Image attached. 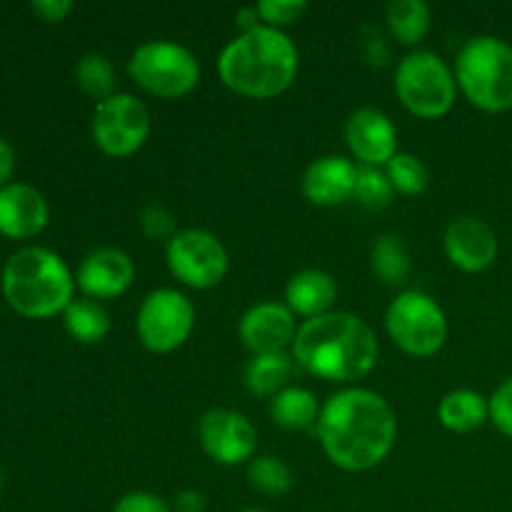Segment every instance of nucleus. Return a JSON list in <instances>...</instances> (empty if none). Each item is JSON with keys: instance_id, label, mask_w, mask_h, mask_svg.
Instances as JSON below:
<instances>
[{"instance_id": "obj_1", "label": "nucleus", "mask_w": 512, "mask_h": 512, "mask_svg": "<svg viewBox=\"0 0 512 512\" xmlns=\"http://www.w3.org/2000/svg\"><path fill=\"white\" fill-rule=\"evenodd\" d=\"M315 435L330 463L348 473H363L393 453L398 418L383 395L345 388L325 400Z\"/></svg>"}, {"instance_id": "obj_2", "label": "nucleus", "mask_w": 512, "mask_h": 512, "mask_svg": "<svg viewBox=\"0 0 512 512\" xmlns=\"http://www.w3.org/2000/svg\"><path fill=\"white\" fill-rule=\"evenodd\" d=\"M378 338L363 318L353 313H325L305 320L293 340L298 368L328 383L350 385L373 373L378 363Z\"/></svg>"}, {"instance_id": "obj_3", "label": "nucleus", "mask_w": 512, "mask_h": 512, "mask_svg": "<svg viewBox=\"0 0 512 512\" xmlns=\"http://www.w3.org/2000/svg\"><path fill=\"white\" fill-rule=\"evenodd\" d=\"M298 68L300 53L293 40L268 25L240 33L218 58V75L225 88L255 100L285 93L298 78Z\"/></svg>"}, {"instance_id": "obj_4", "label": "nucleus", "mask_w": 512, "mask_h": 512, "mask_svg": "<svg viewBox=\"0 0 512 512\" xmlns=\"http://www.w3.org/2000/svg\"><path fill=\"white\" fill-rule=\"evenodd\" d=\"M3 298L23 318L45 320L65 313L75 300V275L58 253L38 245L20 248L0 275Z\"/></svg>"}, {"instance_id": "obj_5", "label": "nucleus", "mask_w": 512, "mask_h": 512, "mask_svg": "<svg viewBox=\"0 0 512 512\" xmlns=\"http://www.w3.org/2000/svg\"><path fill=\"white\" fill-rule=\"evenodd\" d=\"M455 80L465 98L485 113L512 108V45L495 35L465 40L455 58Z\"/></svg>"}, {"instance_id": "obj_6", "label": "nucleus", "mask_w": 512, "mask_h": 512, "mask_svg": "<svg viewBox=\"0 0 512 512\" xmlns=\"http://www.w3.org/2000/svg\"><path fill=\"white\" fill-rule=\"evenodd\" d=\"M395 93L400 103L423 120L443 118L453 110L458 98L455 70L430 50L405 55L395 70Z\"/></svg>"}, {"instance_id": "obj_7", "label": "nucleus", "mask_w": 512, "mask_h": 512, "mask_svg": "<svg viewBox=\"0 0 512 512\" xmlns=\"http://www.w3.org/2000/svg\"><path fill=\"white\" fill-rule=\"evenodd\" d=\"M128 75L145 93L178 100L198 88L200 63L188 48L173 40H148L130 55Z\"/></svg>"}, {"instance_id": "obj_8", "label": "nucleus", "mask_w": 512, "mask_h": 512, "mask_svg": "<svg viewBox=\"0 0 512 512\" xmlns=\"http://www.w3.org/2000/svg\"><path fill=\"white\" fill-rule=\"evenodd\" d=\"M390 340L413 358H430L448 340V318L430 295L405 290L390 303L385 313Z\"/></svg>"}, {"instance_id": "obj_9", "label": "nucleus", "mask_w": 512, "mask_h": 512, "mask_svg": "<svg viewBox=\"0 0 512 512\" xmlns=\"http://www.w3.org/2000/svg\"><path fill=\"white\" fill-rule=\"evenodd\" d=\"M195 328V305L173 288H158L145 295L135 318L138 338L150 353H173Z\"/></svg>"}, {"instance_id": "obj_10", "label": "nucleus", "mask_w": 512, "mask_h": 512, "mask_svg": "<svg viewBox=\"0 0 512 512\" xmlns=\"http://www.w3.org/2000/svg\"><path fill=\"white\" fill-rule=\"evenodd\" d=\"M165 260L180 283L193 290H210L228 273V250L208 230H178L165 245Z\"/></svg>"}, {"instance_id": "obj_11", "label": "nucleus", "mask_w": 512, "mask_h": 512, "mask_svg": "<svg viewBox=\"0 0 512 512\" xmlns=\"http://www.w3.org/2000/svg\"><path fill=\"white\" fill-rule=\"evenodd\" d=\"M150 135V110L130 93H115L93 113V140L110 158L138 153Z\"/></svg>"}, {"instance_id": "obj_12", "label": "nucleus", "mask_w": 512, "mask_h": 512, "mask_svg": "<svg viewBox=\"0 0 512 512\" xmlns=\"http://www.w3.org/2000/svg\"><path fill=\"white\" fill-rule=\"evenodd\" d=\"M200 448L218 465H243L255 458L258 430L243 413L230 408H213L198 423Z\"/></svg>"}, {"instance_id": "obj_13", "label": "nucleus", "mask_w": 512, "mask_h": 512, "mask_svg": "<svg viewBox=\"0 0 512 512\" xmlns=\"http://www.w3.org/2000/svg\"><path fill=\"white\" fill-rule=\"evenodd\" d=\"M345 140L360 165H388L398 155V128L378 108H358L345 123Z\"/></svg>"}, {"instance_id": "obj_14", "label": "nucleus", "mask_w": 512, "mask_h": 512, "mask_svg": "<svg viewBox=\"0 0 512 512\" xmlns=\"http://www.w3.org/2000/svg\"><path fill=\"white\" fill-rule=\"evenodd\" d=\"M298 328L293 310L285 303H258L240 318L238 333L250 353L270 355L285 353L288 345L293 348Z\"/></svg>"}, {"instance_id": "obj_15", "label": "nucleus", "mask_w": 512, "mask_h": 512, "mask_svg": "<svg viewBox=\"0 0 512 512\" xmlns=\"http://www.w3.org/2000/svg\"><path fill=\"white\" fill-rule=\"evenodd\" d=\"M445 255L463 273H483L498 258V235L475 215L455 218L445 230Z\"/></svg>"}, {"instance_id": "obj_16", "label": "nucleus", "mask_w": 512, "mask_h": 512, "mask_svg": "<svg viewBox=\"0 0 512 512\" xmlns=\"http://www.w3.org/2000/svg\"><path fill=\"white\" fill-rule=\"evenodd\" d=\"M135 265L128 253L118 248H98L85 255L75 273V285L90 300H110L133 285Z\"/></svg>"}, {"instance_id": "obj_17", "label": "nucleus", "mask_w": 512, "mask_h": 512, "mask_svg": "<svg viewBox=\"0 0 512 512\" xmlns=\"http://www.w3.org/2000/svg\"><path fill=\"white\" fill-rule=\"evenodd\" d=\"M50 208L45 195L28 183L0 188V233L13 240L35 238L45 230Z\"/></svg>"}, {"instance_id": "obj_18", "label": "nucleus", "mask_w": 512, "mask_h": 512, "mask_svg": "<svg viewBox=\"0 0 512 512\" xmlns=\"http://www.w3.org/2000/svg\"><path fill=\"white\" fill-rule=\"evenodd\" d=\"M358 165L345 155L315 158L303 173V195L318 208H335L355 195Z\"/></svg>"}, {"instance_id": "obj_19", "label": "nucleus", "mask_w": 512, "mask_h": 512, "mask_svg": "<svg viewBox=\"0 0 512 512\" xmlns=\"http://www.w3.org/2000/svg\"><path fill=\"white\" fill-rule=\"evenodd\" d=\"M335 300H338V283L333 275L320 268L298 270L285 285V305L293 310V315H303L305 320L333 313Z\"/></svg>"}, {"instance_id": "obj_20", "label": "nucleus", "mask_w": 512, "mask_h": 512, "mask_svg": "<svg viewBox=\"0 0 512 512\" xmlns=\"http://www.w3.org/2000/svg\"><path fill=\"white\" fill-rule=\"evenodd\" d=\"M438 420L450 433H473L490 420V400L478 390H450L440 400Z\"/></svg>"}, {"instance_id": "obj_21", "label": "nucleus", "mask_w": 512, "mask_h": 512, "mask_svg": "<svg viewBox=\"0 0 512 512\" xmlns=\"http://www.w3.org/2000/svg\"><path fill=\"white\" fill-rule=\"evenodd\" d=\"M293 353H270V355H253V360L245 368V388L255 398H270L290 388V380L295 373Z\"/></svg>"}, {"instance_id": "obj_22", "label": "nucleus", "mask_w": 512, "mask_h": 512, "mask_svg": "<svg viewBox=\"0 0 512 512\" xmlns=\"http://www.w3.org/2000/svg\"><path fill=\"white\" fill-rule=\"evenodd\" d=\"M320 408L323 405H318V398L308 388L290 385L270 400V418L285 430H310L318 425Z\"/></svg>"}, {"instance_id": "obj_23", "label": "nucleus", "mask_w": 512, "mask_h": 512, "mask_svg": "<svg viewBox=\"0 0 512 512\" xmlns=\"http://www.w3.org/2000/svg\"><path fill=\"white\" fill-rule=\"evenodd\" d=\"M370 268H373L375 278L390 288H400L408 283L410 273H413V260H410L403 238L395 233L375 238L373 248H370Z\"/></svg>"}, {"instance_id": "obj_24", "label": "nucleus", "mask_w": 512, "mask_h": 512, "mask_svg": "<svg viewBox=\"0 0 512 512\" xmlns=\"http://www.w3.org/2000/svg\"><path fill=\"white\" fill-rule=\"evenodd\" d=\"M65 330L70 338L83 345H98L108 338L110 333V315L98 300L80 298L65 308L63 313Z\"/></svg>"}, {"instance_id": "obj_25", "label": "nucleus", "mask_w": 512, "mask_h": 512, "mask_svg": "<svg viewBox=\"0 0 512 512\" xmlns=\"http://www.w3.org/2000/svg\"><path fill=\"white\" fill-rule=\"evenodd\" d=\"M385 20L400 45H420L430 30V8L423 0H393L385 8Z\"/></svg>"}, {"instance_id": "obj_26", "label": "nucleus", "mask_w": 512, "mask_h": 512, "mask_svg": "<svg viewBox=\"0 0 512 512\" xmlns=\"http://www.w3.org/2000/svg\"><path fill=\"white\" fill-rule=\"evenodd\" d=\"M248 483L265 498H283L293 490V470L275 455H258L248 463Z\"/></svg>"}, {"instance_id": "obj_27", "label": "nucleus", "mask_w": 512, "mask_h": 512, "mask_svg": "<svg viewBox=\"0 0 512 512\" xmlns=\"http://www.w3.org/2000/svg\"><path fill=\"white\" fill-rule=\"evenodd\" d=\"M75 83L83 90L88 98L108 100L110 95H115V68L105 55L88 53L78 60L75 65Z\"/></svg>"}, {"instance_id": "obj_28", "label": "nucleus", "mask_w": 512, "mask_h": 512, "mask_svg": "<svg viewBox=\"0 0 512 512\" xmlns=\"http://www.w3.org/2000/svg\"><path fill=\"white\" fill-rule=\"evenodd\" d=\"M390 183L395 193L403 195H420L430 183V173L423 160L413 153H398L388 165H385Z\"/></svg>"}, {"instance_id": "obj_29", "label": "nucleus", "mask_w": 512, "mask_h": 512, "mask_svg": "<svg viewBox=\"0 0 512 512\" xmlns=\"http://www.w3.org/2000/svg\"><path fill=\"white\" fill-rule=\"evenodd\" d=\"M353 198L365 208H388L395 198V188L385 170L373 168V165H358V183H355Z\"/></svg>"}, {"instance_id": "obj_30", "label": "nucleus", "mask_w": 512, "mask_h": 512, "mask_svg": "<svg viewBox=\"0 0 512 512\" xmlns=\"http://www.w3.org/2000/svg\"><path fill=\"white\" fill-rule=\"evenodd\" d=\"M255 8H258L263 25L283 30L285 25H293L298 23V20H303V15L308 13L310 5L305 3V0H260Z\"/></svg>"}, {"instance_id": "obj_31", "label": "nucleus", "mask_w": 512, "mask_h": 512, "mask_svg": "<svg viewBox=\"0 0 512 512\" xmlns=\"http://www.w3.org/2000/svg\"><path fill=\"white\" fill-rule=\"evenodd\" d=\"M140 228L150 240H165V243H170L178 233L173 213L160 203L145 205L143 213H140Z\"/></svg>"}, {"instance_id": "obj_32", "label": "nucleus", "mask_w": 512, "mask_h": 512, "mask_svg": "<svg viewBox=\"0 0 512 512\" xmlns=\"http://www.w3.org/2000/svg\"><path fill=\"white\" fill-rule=\"evenodd\" d=\"M490 423L505 438H512V378L505 380L490 398Z\"/></svg>"}, {"instance_id": "obj_33", "label": "nucleus", "mask_w": 512, "mask_h": 512, "mask_svg": "<svg viewBox=\"0 0 512 512\" xmlns=\"http://www.w3.org/2000/svg\"><path fill=\"white\" fill-rule=\"evenodd\" d=\"M113 512H173V508L160 495L148 493V490H133L113 505Z\"/></svg>"}, {"instance_id": "obj_34", "label": "nucleus", "mask_w": 512, "mask_h": 512, "mask_svg": "<svg viewBox=\"0 0 512 512\" xmlns=\"http://www.w3.org/2000/svg\"><path fill=\"white\" fill-rule=\"evenodd\" d=\"M73 0H33L30 10L38 15L43 23H63L73 13Z\"/></svg>"}, {"instance_id": "obj_35", "label": "nucleus", "mask_w": 512, "mask_h": 512, "mask_svg": "<svg viewBox=\"0 0 512 512\" xmlns=\"http://www.w3.org/2000/svg\"><path fill=\"white\" fill-rule=\"evenodd\" d=\"M370 33H373V38H365L363 35V40H360L365 58L370 60V65H385L390 58V50H388V45H385L383 33L375 28H370Z\"/></svg>"}, {"instance_id": "obj_36", "label": "nucleus", "mask_w": 512, "mask_h": 512, "mask_svg": "<svg viewBox=\"0 0 512 512\" xmlns=\"http://www.w3.org/2000/svg\"><path fill=\"white\" fill-rule=\"evenodd\" d=\"M170 508H173V512H205L208 500H205V495L200 490H183V493L175 495Z\"/></svg>"}, {"instance_id": "obj_37", "label": "nucleus", "mask_w": 512, "mask_h": 512, "mask_svg": "<svg viewBox=\"0 0 512 512\" xmlns=\"http://www.w3.org/2000/svg\"><path fill=\"white\" fill-rule=\"evenodd\" d=\"M13 170H15V150L8 140L0 138V188L10 183L13 178Z\"/></svg>"}, {"instance_id": "obj_38", "label": "nucleus", "mask_w": 512, "mask_h": 512, "mask_svg": "<svg viewBox=\"0 0 512 512\" xmlns=\"http://www.w3.org/2000/svg\"><path fill=\"white\" fill-rule=\"evenodd\" d=\"M235 23L243 28V33H250V30L260 28V25H263V20H260L258 8H255V5H250V8L238 10V15H235Z\"/></svg>"}, {"instance_id": "obj_39", "label": "nucleus", "mask_w": 512, "mask_h": 512, "mask_svg": "<svg viewBox=\"0 0 512 512\" xmlns=\"http://www.w3.org/2000/svg\"><path fill=\"white\" fill-rule=\"evenodd\" d=\"M240 512H270V510H265V508H245V510H240Z\"/></svg>"}, {"instance_id": "obj_40", "label": "nucleus", "mask_w": 512, "mask_h": 512, "mask_svg": "<svg viewBox=\"0 0 512 512\" xmlns=\"http://www.w3.org/2000/svg\"><path fill=\"white\" fill-rule=\"evenodd\" d=\"M3 480H5L3 478V468H0V490H3Z\"/></svg>"}]
</instances>
